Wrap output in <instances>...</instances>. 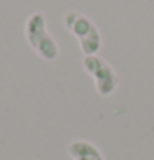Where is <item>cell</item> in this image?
Masks as SVG:
<instances>
[{
	"mask_svg": "<svg viewBox=\"0 0 154 160\" xmlns=\"http://www.w3.org/2000/svg\"><path fill=\"white\" fill-rule=\"evenodd\" d=\"M63 23L66 30L78 40V45L85 56H91L101 50L103 46V37L99 28L94 25L91 18L80 12L70 10L63 15Z\"/></svg>",
	"mask_w": 154,
	"mask_h": 160,
	"instance_id": "obj_2",
	"label": "cell"
},
{
	"mask_svg": "<svg viewBox=\"0 0 154 160\" xmlns=\"http://www.w3.org/2000/svg\"><path fill=\"white\" fill-rule=\"evenodd\" d=\"M81 64H83V69L93 78L94 86H96V92L99 96L108 98L118 89L119 76L104 58H99L98 55L85 56Z\"/></svg>",
	"mask_w": 154,
	"mask_h": 160,
	"instance_id": "obj_3",
	"label": "cell"
},
{
	"mask_svg": "<svg viewBox=\"0 0 154 160\" xmlns=\"http://www.w3.org/2000/svg\"><path fill=\"white\" fill-rule=\"evenodd\" d=\"M25 38L30 48L45 61H56L60 46L46 28V17L43 12H33L25 22Z\"/></svg>",
	"mask_w": 154,
	"mask_h": 160,
	"instance_id": "obj_1",
	"label": "cell"
},
{
	"mask_svg": "<svg viewBox=\"0 0 154 160\" xmlns=\"http://www.w3.org/2000/svg\"><path fill=\"white\" fill-rule=\"evenodd\" d=\"M68 155L73 160H104L101 150L90 140L76 139L72 140L66 147Z\"/></svg>",
	"mask_w": 154,
	"mask_h": 160,
	"instance_id": "obj_4",
	"label": "cell"
}]
</instances>
